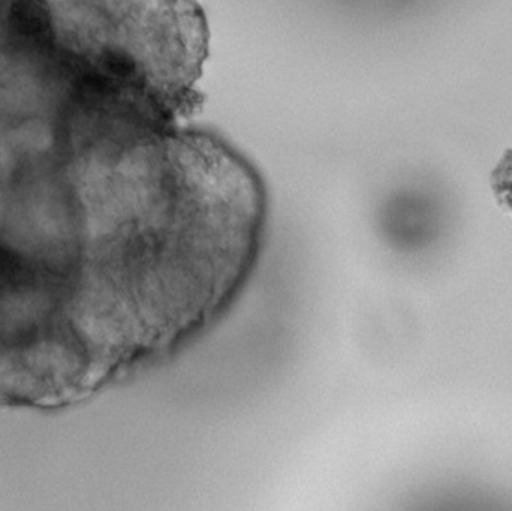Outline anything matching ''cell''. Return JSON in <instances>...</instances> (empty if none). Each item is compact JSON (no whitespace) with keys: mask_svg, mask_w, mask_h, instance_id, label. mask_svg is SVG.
Wrapping results in <instances>:
<instances>
[{"mask_svg":"<svg viewBox=\"0 0 512 511\" xmlns=\"http://www.w3.org/2000/svg\"><path fill=\"white\" fill-rule=\"evenodd\" d=\"M30 276L21 264L11 260L9 255L0 252V293H12L29 285Z\"/></svg>","mask_w":512,"mask_h":511,"instance_id":"6da1fadb","label":"cell"}]
</instances>
